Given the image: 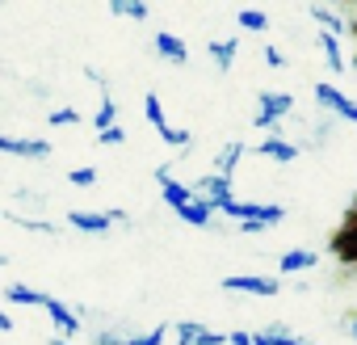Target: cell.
I'll return each instance as SVG.
<instances>
[{"mask_svg":"<svg viewBox=\"0 0 357 345\" xmlns=\"http://www.w3.org/2000/svg\"><path fill=\"white\" fill-rule=\"evenodd\" d=\"M155 182H160V198L168 203V211L172 215H181L185 223H194V228H211V203L206 198H198V190L194 186H185V182H176L172 177V164H160L155 168Z\"/></svg>","mask_w":357,"mask_h":345,"instance_id":"1","label":"cell"},{"mask_svg":"<svg viewBox=\"0 0 357 345\" xmlns=\"http://www.w3.org/2000/svg\"><path fill=\"white\" fill-rule=\"evenodd\" d=\"M290 110H294V97H290V93L269 89V93H261V105H257L252 126H257V131H273V126H278V118H286Z\"/></svg>","mask_w":357,"mask_h":345,"instance_id":"2","label":"cell"},{"mask_svg":"<svg viewBox=\"0 0 357 345\" xmlns=\"http://www.w3.org/2000/svg\"><path fill=\"white\" fill-rule=\"evenodd\" d=\"M219 286L231 291V295H261V299H273L282 291L278 278H269V274H227Z\"/></svg>","mask_w":357,"mask_h":345,"instance_id":"3","label":"cell"},{"mask_svg":"<svg viewBox=\"0 0 357 345\" xmlns=\"http://www.w3.org/2000/svg\"><path fill=\"white\" fill-rule=\"evenodd\" d=\"M126 215L122 211H72L68 215V223L76 228V232H89V236H105L114 223H122Z\"/></svg>","mask_w":357,"mask_h":345,"instance_id":"4","label":"cell"},{"mask_svg":"<svg viewBox=\"0 0 357 345\" xmlns=\"http://www.w3.org/2000/svg\"><path fill=\"white\" fill-rule=\"evenodd\" d=\"M315 101H319V110H332V114H340V118L357 122V101H353V97H344L336 85L319 80V85H315Z\"/></svg>","mask_w":357,"mask_h":345,"instance_id":"5","label":"cell"},{"mask_svg":"<svg viewBox=\"0 0 357 345\" xmlns=\"http://www.w3.org/2000/svg\"><path fill=\"white\" fill-rule=\"evenodd\" d=\"M172 332H176V345H227V332L206 328V324H198V320H181Z\"/></svg>","mask_w":357,"mask_h":345,"instance_id":"6","label":"cell"},{"mask_svg":"<svg viewBox=\"0 0 357 345\" xmlns=\"http://www.w3.org/2000/svg\"><path fill=\"white\" fill-rule=\"evenodd\" d=\"M198 198H206V203H211V211H227V207L236 203L231 182H227V177H219V172H206V177L198 182Z\"/></svg>","mask_w":357,"mask_h":345,"instance_id":"7","label":"cell"},{"mask_svg":"<svg viewBox=\"0 0 357 345\" xmlns=\"http://www.w3.org/2000/svg\"><path fill=\"white\" fill-rule=\"evenodd\" d=\"M47 311H51V320H55V337H63V341H72V337H80V316L63 303V299H55V295H47Z\"/></svg>","mask_w":357,"mask_h":345,"instance_id":"8","label":"cell"},{"mask_svg":"<svg viewBox=\"0 0 357 345\" xmlns=\"http://www.w3.org/2000/svg\"><path fill=\"white\" fill-rule=\"evenodd\" d=\"M248 152H252V156H261V160H278V164H290V160L298 156V147H294L286 135H265V139H261V143H252Z\"/></svg>","mask_w":357,"mask_h":345,"instance_id":"9","label":"cell"},{"mask_svg":"<svg viewBox=\"0 0 357 345\" xmlns=\"http://www.w3.org/2000/svg\"><path fill=\"white\" fill-rule=\"evenodd\" d=\"M0 152L43 160V156H51V143H47V139H22V135H0Z\"/></svg>","mask_w":357,"mask_h":345,"instance_id":"10","label":"cell"},{"mask_svg":"<svg viewBox=\"0 0 357 345\" xmlns=\"http://www.w3.org/2000/svg\"><path fill=\"white\" fill-rule=\"evenodd\" d=\"M328 249H332V257H336L344 270H357V232L336 228V232H332V240H328Z\"/></svg>","mask_w":357,"mask_h":345,"instance_id":"11","label":"cell"},{"mask_svg":"<svg viewBox=\"0 0 357 345\" xmlns=\"http://www.w3.org/2000/svg\"><path fill=\"white\" fill-rule=\"evenodd\" d=\"M151 47H155V55L168 59V64H190V47L176 38V34H168V30H160V34L151 38Z\"/></svg>","mask_w":357,"mask_h":345,"instance_id":"12","label":"cell"},{"mask_svg":"<svg viewBox=\"0 0 357 345\" xmlns=\"http://www.w3.org/2000/svg\"><path fill=\"white\" fill-rule=\"evenodd\" d=\"M278 265H282V274H307V270L319 265V253L315 249H286Z\"/></svg>","mask_w":357,"mask_h":345,"instance_id":"13","label":"cell"},{"mask_svg":"<svg viewBox=\"0 0 357 345\" xmlns=\"http://www.w3.org/2000/svg\"><path fill=\"white\" fill-rule=\"evenodd\" d=\"M319 55H324V64H328V72H349V64H344V51H340V38L336 34H324L319 30Z\"/></svg>","mask_w":357,"mask_h":345,"instance_id":"14","label":"cell"},{"mask_svg":"<svg viewBox=\"0 0 357 345\" xmlns=\"http://www.w3.org/2000/svg\"><path fill=\"white\" fill-rule=\"evenodd\" d=\"M311 17L319 22V30L324 34H344V17H340V9H328V5H311Z\"/></svg>","mask_w":357,"mask_h":345,"instance_id":"15","label":"cell"},{"mask_svg":"<svg viewBox=\"0 0 357 345\" xmlns=\"http://www.w3.org/2000/svg\"><path fill=\"white\" fill-rule=\"evenodd\" d=\"M5 299L9 303H30V307H47V295L34 291V286H26V282H9L5 286Z\"/></svg>","mask_w":357,"mask_h":345,"instance_id":"16","label":"cell"},{"mask_svg":"<svg viewBox=\"0 0 357 345\" xmlns=\"http://www.w3.org/2000/svg\"><path fill=\"white\" fill-rule=\"evenodd\" d=\"M240 156H248V147H244V143H227V147L215 156V168H219V177H227V182H231V172H236Z\"/></svg>","mask_w":357,"mask_h":345,"instance_id":"17","label":"cell"},{"mask_svg":"<svg viewBox=\"0 0 357 345\" xmlns=\"http://www.w3.org/2000/svg\"><path fill=\"white\" fill-rule=\"evenodd\" d=\"M236 51H240V38H223V43L215 38V43H211V59L219 64V72H227V68L236 64Z\"/></svg>","mask_w":357,"mask_h":345,"instance_id":"18","label":"cell"},{"mask_svg":"<svg viewBox=\"0 0 357 345\" xmlns=\"http://www.w3.org/2000/svg\"><path fill=\"white\" fill-rule=\"evenodd\" d=\"M109 13L130 17V22H143L147 17V5H143V0H109Z\"/></svg>","mask_w":357,"mask_h":345,"instance_id":"19","label":"cell"},{"mask_svg":"<svg viewBox=\"0 0 357 345\" xmlns=\"http://www.w3.org/2000/svg\"><path fill=\"white\" fill-rule=\"evenodd\" d=\"M236 22H240V30H252V34H265V30H269V17H265L261 9H240Z\"/></svg>","mask_w":357,"mask_h":345,"instance_id":"20","label":"cell"},{"mask_svg":"<svg viewBox=\"0 0 357 345\" xmlns=\"http://www.w3.org/2000/svg\"><path fill=\"white\" fill-rule=\"evenodd\" d=\"M114 114H118V105H114V97L105 93V97H101V105H97V114H93V126H97V131L118 126V122H114Z\"/></svg>","mask_w":357,"mask_h":345,"instance_id":"21","label":"cell"},{"mask_svg":"<svg viewBox=\"0 0 357 345\" xmlns=\"http://www.w3.org/2000/svg\"><path fill=\"white\" fill-rule=\"evenodd\" d=\"M143 114H147V122H151L155 131H164V126H168L164 105H160V97H155V93H147V97H143Z\"/></svg>","mask_w":357,"mask_h":345,"instance_id":"22","label":"cell"},{"mask_svg":"<svg viewBox=\"0 0 357 345\" xmlns=\"http://www.w3.org/2000/svg\"><path fill=\"white\" fill-rule=\"evenodd\" d=\"M227 345H269V337H265V332H248V328H240V332H227Z\"/></svg>","mask_w":357,"mask_h":345,"instance_id":"23","label":"cell"},{"mask_svg":"<svg viewBox=\"0 0 357 345\" xmlns=\"http://www.w3.org/2000/svg\"><path fill=\"white\" fill-rule=\"evenodd\" d=\"M160 139H164L168 147H190V131H185V126H164Z\"/></svg>","mask_w":357,"mask_h":345,"instance_id":"24","label":"cell"},{"mask_svg":"<svg viewBox=\"0 0 357 345\" xmlns=\"http://www.w3.org/2000/svg\"><path fill=\"white\" fill-rule=\"evenodd\" d=\"M265 337H269V345H311L307 337H294V332H286V328H269Z\"/></svg>","mask_w":357,"mask_h":345,"instance_id":"25","label":"cell"},{"mask_svg":"<svg viewBox=\"0 0 357 345\" xmlns=\"http://www.w3.org/2000/svg\"><path fill=\"white\" fill-rule=\"evenodd\" d=\"M80 122V114L72 110V105H59V110H51V126H76Z\"/></svg>","mask_w":357,"mask_h":345,"instance_id":"26","label":"cell"},{"mask_svg":"<svg viewBox=\"0 0 357 345\" xmlns=\"http://www.w3.org/2000/svg\"><path fill=\"white\" fill-rule=\"evenodd\" d=\"M68 182H72V186H93V182H97V168H72Z\"/></svg>","mask_w":357,"mask_h":345,"instance_id":"27","label":"cell"},{"mask_svg":"<svg viewBox=\"0 0 357 345\" xmlns=\"http://www.w3.org/2000/svg\"><path fill=\"white\" fill-rule=\"evenodd\" d=\"M97 139H101L105 147H114V143H122V139H126V131H122V126H109V131H101Z\"/></svg>","mask_w":357,"mask_h":345,"instance_id":"28","label":"cell"},{"mask_svg":"<svg viewBox=\"0 0 357 345\" xmlns=\"http://www.w3.org/2000/svg\"><path fill=\"white\" fill-rule=\"evenodd\" d=\"M265 64H269V68H286V55H282L278 47H265Z\"/></svg>","mask_w":357,"mask_h":345,"instance_id":"29","label":"cell"},{"mask_svg":"<svg viewBox=\"0 0 357 345\" xmlns=\"http://www.w3.org/2000/svg\"><path fill=\"white\" fill-rule=\"evenodd\" d=\"M340 228H349V232H357V207H349V211H344V219H340Z\"/></svg>","mask_w":357,"mask_h":345,"instance_id":"30","label":"cell"},{"mask_svg":"<svg viewBox=\"0 0 357 345\" xmlns=\"http://www.w3.org/2000/svg\"><path fill=\"white\" fill-rule=\"evenodd\" d=\"M122 341H126V337H114V332H101V337H97L93 345H122Z\"/></svg>","mask_w":357,"mask_h":345,"instance_id":"31","label":"cell"},{"mask_svg":"<svg viewBox=\"0 0 357 345\" xmlns=\"http://www.w3.org/2000/svg\"><path fill=\"white\" fill-rule=\"evenodd\" d=\"M344 34H349V38L357 43V17H353V22H344Z\"/></svg>","mask_w":357,"mask_h":345,"instance_id":"32","label":"cell"},{"mask_svg":"<svg viewBox=\"0 0 357 345\" xmlns=\"http://www.w3.org/2000/svg\"><path fill=\"white\" fill-rule=\"evenodd\" d=\"M13 328V320H9V311H0V332H9Z\"/></svg>","mask_w":357,"mask_h":345,"instance_id":"33","label":"cell"},{"mask_svg":"<svg viewBox=\"0 0 357 345\" xmlns=\"http://www.w3.org/2000/svg\"><path fill=\"white\" fill-rule=\"evenodd\" d=\"M122 345H143V337H126V341H122Z\"/></svg>","mask_w":357,"mask_h":345,"instance_id":"34","label":"cell"},{"mask_svg":"<svg viewBox=\"0 0 357 345\" xmlns=\"http://www.w3.org/2000/svg\"><path fill=\"white\" fill-rule=\"evenodd\" d=\"M51 345H72V341H63V337H51Z\"/></svg>","mask_w":357,"mask_h":345,"instance_id":"35","label":"cell"},{"mask_svg":"<svg viewBox=\"0 0 357 345\" xmlns=\"http://www.w3.org/2000/svg\"><path fill=\"white\" fill-rule=\"evenodd\" d=\"M344 320H357V307H349V316H344Z\"/></svg>","mask_w":357,"mask_h":345,"instance_id":"36","label":"cell"},{"mask_svg":"<svg viewBox=\"0 0 357 345\" xmlns=\"http://www.w3.org/2000/svg\"><path fill=\"white\" fill-rule=\"evenodd\" d=\"M349 328H353V337H357V320H349Z\"/></svg>","mask_w":357,"mask_h":345,"instance_id":"37","label":"cell"},{"mask_svg":"<svg viewBox=\"0 0 357 345\" xmlns=\"http://www.w3.org/2000/svg\"><path fill=\"white\" fill-rule=\"evenodd\" d=\"M353 68H357V51H353Z\"/></svg>","mask_w":357,"mask_h":345,"instance_id":"38","label":"cell"},{"mask_svg":"<svg viewBox=\"0 0 357 345\" xmlns=\"http://www.w3.org/2000/svg\"><path fill=\"white\" fill-rule=\"evenodd\" d=\"M0 265H5V253H0Z\"/></svg>","mask_w":357,"mask_h":345,"instance_id":"39","label":"cell"},{"mask_svg":"<svg viewBox=\"0 0 357 345\" xmlns=\"http://www.w3.org/2000/svg\"><path fill=\"white\" fill-rule=\"evenodd\" d=\"M353 207H357V194H353Z\"/></svg>","mask_w":357,"mask_h":345,"instance_id":"40","label":"cell"}]
</instances>
